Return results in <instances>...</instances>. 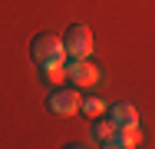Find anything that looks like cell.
<instances>
[{
    "mask_svg": "<svg viewBox=\"0 0 155 149\" xmlns=\"http://www.w3.org/2000/svg\"><path fill=\"white\" fill-rule=\"evenodd\" d=\"M40 73H43V83H50V86H60V83H66V66H63V63L43 66Z\"/></svg>",
    "mask_w": 155,
    "mask_h": 149,
    "instance_id": "9c48e42d",
    "label": "cell"
},
{
    "mask_svg": "<svg viewBox=\"0 0 155 149\" xmlns=\"http://www.w3.org/2000/svg\"><path fill=\"white\" fill-rule=\"evenodd\" d=\"M142 143V133H139V126H116L112 129V136L106 139V149H132Z\"/></svg>",
    "mask_w": 155,
    "mask_h": 149,
    "instance_id": "5b68a950",
    "label": "cell"
},
{
    "mask_svg": "<svg viewBox=\"0 0 155 149\" xmlns=\"http://www.w3.org/2000/svg\"><path fill=\"white\" fill-rule=\"evenodd\" d=\"M63 50L69 60H83L93 57V30L86 23H73V27L63 33Z\"/></svg>",
    "mask_w": 155,
    "mask_h": 149,
    "instance_id": "7a4b0ae2",
    "label": "cell"
},
{
    "mask_svg": "<svg viewBox=\"0 0 155 149\" xmlns=\"http://www.w3.org/2000/svg\"><path fill=\"white\" fill-rule=\"evenodd\" d=\"M63 66H66V83L73 89H93L96 83H99V70L89 63V57L73 60V63H63Z\"/></svg>",
    "mask_w": 155,
    "mask_h": 149,
    "instance_id": "3957f363",
    "label": "cell"
},
{
    "mask_svg": "<svg viewBox=\"0 0 155 149\" xmlns=\"http://www.w3.org/2000/svg\"><path fill=\"white\" fill-rule=\"evenodd\" d=\"M112 129H116V126H112L109 119L96 116V119H93V139H96V146H106V139L112 136Z\"/></svg>",
    "mask_w": 155,
    "mask_h": 149,
    "instance_id": "ba28073f",
    "label": "cell"
},
{
    "mask_svg": "<svg viewBox=\"0 0 155 149\" xmlns=\"http://www.w3.org/2000/svg\"><path fill=\"white\" fill-rule=\"evenodd\" d=\"M106 119L112 126H139V109L132 103H112L106 106Z\"/></svg>",
    "mask_w": 155,
    "mask_h": 149,
    "instance_id": "8992f818",
    "label": "cell"
},
{
    "mask_svg": "<svg viewBox=\"0 0 155 149\" xmlns=\"http://www.w3.org/2000/svg\"><path fill=\"white\" fill-rule=\"evenodd\" d=\"M79 109H83V116H102L106 113V103L99 99V96H79Z\"/></svg>",
    "mask_w": 155,
    "mask_h": 149,
    "instance_id": "52a82bcc",
    "label": "cell"
},
{
    "mask_svg": "<svg viewBox=\"0 0 155 149\" xmlns=\"http://www.w3.org/2000/svg\"><path fill=\"white\" fill-rule=\"evenodd\" d=\"M46 109H50L53 116H76V113H79V93H76V89L53 86V93L46 96Z\"/></svg>",
    "mask_w": 155,
    "mask_h": 149,
    "instance_id": "277c9868",
    "label": "cell"
},
{
    "mask_svg": "<svg viewBox=\"0 0 155 149\" xmlns=\"http://www.w3.org/2000/svg\"><path fill=\"white\" fill-rule=\"evenodd\" d=\"M30 60L43 70L53 63H66V50H63V36L56 33H36L30 43Z\"/></svg>",
    "mask_w": 155,
    "mask_h": 149,
    "instance_id": "6da1fadb",
    "label": "cell"
}]
</instances>
